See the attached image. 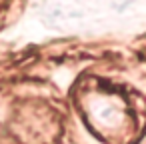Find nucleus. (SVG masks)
<instances>
[{
    "label": "nucleus",
    "mask_w": 146,
    "mask_h": 144,
    "mask_svg": "<svg viewBox=\"0 0 146 144\" xmlns=\"http://www.w3.org/2000/svg\"><path fill=\"white\" fill-rule=\"evenodd\" d=\"M84 114L90 122V130L98 132L100 136H104L106 130L120 132L128 122V106L116 94H88L84 100Z\"/></svg>",
    "instance_id": "1"
}]
</instances>
